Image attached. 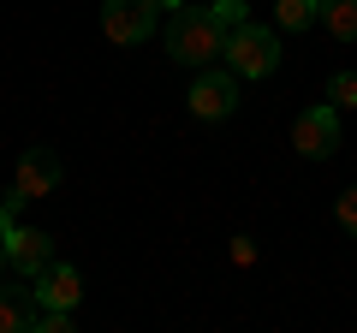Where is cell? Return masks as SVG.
I'll list each match as a JSON object with an SVG mask.
<instances>
[{"label": "cell", "mask_w": 357, "mask_h": 333, "mask_svg": "<svg viewBox=\"0 0 357 333\" xmlns=\"http://www.w3.org/2000/svg\"><path fill=\"white\" fill-rule=\"evenodd\" d=\"M167 54H173L178 65L203 72V65H215L220 54H227V30L215 24L208 6H178V13L167 18Z\"/></svg>", "instance_id": "6da1fadb"}, {"label": "cell", "mask_w": 357, "mask_h": 333, "mask_svg": "<svg viewBox=\"0 0 357 333\" xmlns=\"http://www.w3.org/2000/svg\"><path fill=\"white\" fill-rule=\"evenodd\" d=\"M220 60L232 65V72L238 77H274L280 72V36H274V30L268 24H250V18H244L238 30H227V54H220Z\"/></svg>", "instance_id": "7a4b0ae2"}, {"label": "cell", "mask_w": 357, "mask_h": 333, "mask_svg": "<svg viewBox=\"0 0 357 333\" xmlns=\"http://www.w3.org/2000/svg\"><path fill=\"white\" fill-rule=\"evenodd\" d=\"M238 84H244V77L232 72V65H203V72L191 77V95H185L191 119H203V125L232 119V114H238Z\"/></svg>", "instance_id": "3957f363"}, {"label": "cell", "mask_w": 357, "mask_h": 333, "mask_svg": "<svg viewBox=\"0 0 357 333\" xmlns=\"http://www.w3.org/2000/svg\"><path fill=\"white\" fill-rule=\"evenodd\" d=\"M60 179H66V166H60V155L48 149V143H30L24 155H18V173H13V191H6V208H24V203H36V196H54L60 191Z\"/></svg>", "instance_id": "277c9868"}, {"label": "cell", "mask_w": 357, "mask_h": 333, "mask_svg": "<svg viewBox=\"0 0 357 333\" xmlns=\"http://www.w3.org/2000/svg\"><path fill=\"white\" fill-rule=\"evenodd\" d=\"M155 18H161V0H107L102 6V36L119 48H137L155 36Z\"/></svg>", "instance_id": "5b68a950"}, {"label": "cell", "mask_w": 357, "mask_h": 333, "mask_svg": "<svg viewBox=\"0 0 357 333\" xmlns=\"http://www.w3.org/2000/svg\"><path fill=\"white\" fill-rule=\"evenodd\" d=\"M292 149L304 155V161H328V155L340 149V107L333 102L304 107V114L292 119Z\"/></svg>", "instance_id": "8992f818"}, {"label": "cell", "mask_w": 357, "mask_h": 333, "mask_svg": "<svg viewBox=\"0 0 357 333\" xmlns=\"http://www.w3.org/2000/svg\"><path fill=\"white\" fill-rule=\"evenodd\" d=\"M30 292H36V304H42V309H77V297H84V274H77L72 262L54 256L48 268L30 280Z\"/></svg>", "instance_id": "52a82bcc"}, {"label": "cell", "mask_w": 357, "mask_h": 333, "mask_svg": "<svg viewBox=\"0 0 357 333\" xmlns=\"http://www.w3.org/2000/svg\"><path fill=\"white\" fill-rule=\"evenodd\" d=\"M6 262H13V274L36 280V274L54 262V238L42 226H13V238H6Z\"/></svg>", "instance_id": "ba28073f"}, {"label": "cell", "mask_w": 357, "mask_h": 333, "mask_svg": "<svg viewBox=\"0 0 357 333\" xmlns=\"http://www.w3.org/2000/svg\"><path fill=\"white\" fill-rule=\"evenodd\" d=\"M36 292H13V286L0 280V333H30L36 327Z\"/></svg>", "instance_id": "9c48e42d"}, {"label": "cell", "mask_w": 357, "mask_h": 333, "mask_svg": "<svg viewBox=\"0 0 357 333\" xmlns=\"http://www.w3.org/2000/svg\"><path fill=\"white\" fill-rule=\"evenodd\" d=\"M321 24V0H274V30H310Z\"/></svg>", "instance_id": "30bf717a"}, {"label": "cell", "mask_w": 357, "mask_h": 333, "mask_svg": "<svg viewBox=\"0 0 357 333\" xmlns=\"http://www.w3.org/2000/svg\"><path fill=\"white\" fill-rule=\"evenodd\" d=\"M321 24L333 42H357V0H321Z\"/></svg>", "instance_id": "8fae6325"}, {"label": "cell", "mask_w": 357, "mask_h": 333, "mask_svg": "<svg viewBox=\"0 0 357 333\" xmlns=\"http://www.w3.org/2000/svg\"><path fill=\"white\" fill-rule=\"evenodd\" d=\"M328 102L333 107H357V72H333L328 77Z\"/></svg>", "instance_id": "7c38bea8"}, {"label": "cell", "mask_w": 357, "mask_h": 333, "mask_svg": "<svg viewBox=\"0 0 357 333\" xmlns=\"http://www.w3.org/2000/svg\"><path fill=\"white\" fill-rule=\"evenodd\" d=\"M208 13H215V24H220V30H238L244 18H250V6H244V0H215Z\"/></svg>", "instance_id": "4fadbf2b"}, {"label": "cell", "mask_w": 357, "mask_h": 333, "mask_svg": "<svg viewBox=\"0 0 357 333\" xmlns=\"http://www.w3.org/2000/svg\"><path fill=\"white\" fill-rule=\"evenodd\" d=\"M30 333H72V309H36V327Z\"/></svg>", "instance_id": "5bb4252c"}, {"label": "cell", "mask_w": 357, "mask_h": 333, "mask_svg": "<svg viewBox=\"0 0 357 333\" xmlns=\"http://www.w3.org/2000/svg\"><path fill=\"white\" fill-rule=\"evenodd\" d=\"M333 215H340V226L357 238V191H340V203H333Z\"/></svg>", "instance_id": "9a60e30c"}, {"label": "cell", "mask_w": 357, "mask_h": 333, "mask_svg": "<svg viewBox=\"0 0 357 333\" xmlns=\"http://www.w3.org/2000/svg\"><path fill=\"white\" fill-rule=\"evenodd\" d=\"M232 262H238V268H250V262H256V244H250V238H232Z\"/></svg>", "instance_id": "2e32d148"}, {"label": "cell", "mask_w": 357, "mask_h": 333, "mask_svg": "<svg viewBox=\"0 0 357 333\" xmlns=\"http://www.w3.org/2000/svg\"><path fill=\"white\" fill-rule=\"evenodd\" d=\"M13 226H18V220H13V208L0 203V250H6V238H13Z\"/></svg>", "instance_id": "e0dca14e"}, {"label": "cell", "mask_w": 357, "mask_h": 333, "mask_svg": "<svg viewBox=\"0 0 357 333\" xmlns=\"http://www.w3.org/2000/svg\"><path fill=\"white\" fill-rule=\"evenodd\" d=\"M6 274H13V262H6V250H0V280H6Z\"/></svg>", "instance_id": "ac0fdd59"}, {"label": "cell", "mask_w": 357, "mask_h": 333, "mask_svg": "<svg viewBox=\"0 0 357 333\" xmlns=\"http://www.w3.org/2000/svg\"><path fill=\"white\" fill-rule=\"evenodd\" d=\"M178 6H185V0H161V13H178Z\"/></svg>", "instance_id": "d6986e66"}]
</instances>
